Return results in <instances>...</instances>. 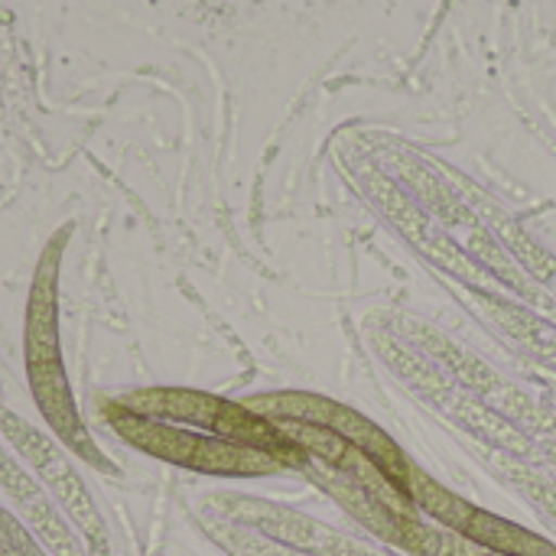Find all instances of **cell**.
Segmentation results:
<instances>
[{
	"label": "cell",
	"mask_w": 556,
	"mask_h": 556,
	"mask_svg": "<svg viewBox=\"0 0 556 556\" xmlns=\"http://www.w3.org/2000/svg\"><path fill=\"white\" fill-rule=\"evenodd\" d=\"M108 424L134 450H140V453H147L153 459L192 469V472L251 479V476H274V472L287 469L280 459H274V456H267L261 450H251V446L228 443V440L215 437L212 430L137 417V414L121 410L114 404H108Z\"/></svg>",
	"instance_id": "obj_2"
},
{
	"label": "cell",
	"mask_w": 556,
	"mask_h": 556,
	"mask_svg": "<svg viewBox=\"0 0 556 556\" xmlns=\"http://www.w3.org/2000/svg\"><path fill=\"white\" fill-rule=\"evenodd\" d=\"M0 489L13 498V505L23 511L29 528L42 538V544L55 556H88L85 541L75 538L68 521L62 518L65 511L55 505V498L39 485L36 476H29L10 453L0 446Z\"/></svg>",
	"instance_id": "obj_4"
},
{
	"label": "cell",
	"mask_w": 556,
	"mask_h": 556,
	"mask_svg": "<svg viewBox=\"0 0 556 556\" xmlns=\"http://www.w3.org/2000/svg\"><path fill=\"white\" fill-rule=\"evenodd\" d=\"M479 556H505V554H489V551H482V554Z\"/></svg>",
	"instance_id": "obj_9"
},
{
	"label": "cell",
	"mask_w": 556,
	"mask_h": 556,
	"mask_svg": "<svg viewBox=\"0 0 556 556\" xmlns=\"http://www.w3.org/2000/svg\"><path fill=\"white\" fill-rule=\"evenodd\" d=\"M72 225L55 231V238L42 248L29 296H26V313H23V365H26V381L29 394L36 401V410L49 424L52 437L72 450L81 463H88L98 472H117L101 446L91 440L81 410L75 404L68 371L62 362V342H59V270H62V254L68 244Z\"/></svg>",
	"instance_id": "obj_1"
},
{
	"label": "cell",
	"mask_w": 556,
	"mask_h": 556,
	"mask_svg": "<svg viewBox=\"0 0 556 556\" xmlns=\"http://www.w3.org/2000/svg\"><path fill=\"white\" fill-rule=\"evenodd\" d=\"M407 495H410V502H414V508H417V511H424L427 518L440 521L443 528H450V531H456V534H463V531H466V525L472 521V515L479 511L472 502H466V498L453 495L446 485H440L437 479H430V476H427V472H420L417 466H410Z\"/></svg>",
	"instance_id": "obj_6"
},
{
	"label": "cell",
	"mask_w": 556,
	"mask_h": 556,
	"mask_svg": "<svg viewBox=\"0 0 556 556\" xmlns=\"http://www.w3.org/2000/svg\"><path fill=\"white\" fill-rule=\"evenodd\" d=\"M290 443H296L313 463H323V466H332L339 469V463L345 459L349 453V443L332 433L329 427H316V424H300V420H270Z\"/></svg>",
	"instance_id": "obj_7"
},
{
	"label": "cell",
	"mask_w": 556,
	"mask_h": 556,
	"mask_svg": "<svg viewBox=\"0 0 556 556\" xmlns=\"http://www.w3.org/2000/svg\"><path fill=\"white\" fill-rule=\"evenodd\" d=\"M472 544H479L489 554H505V556H556V547L551 541L531 534L528 528L505 521L492 511H476L472 521L463 531Z\"/></svg>",
	"instance_id": "obj_5"
},
{
	"label": "cell",
	"mask_w": 556,
	"mask_h": 556,
	"mask_svg": "<svg viewBox=\"0 0 556 556\" xmlns=\"http://www.w3.org/2000/svg\"><path fill=\"white\" fill-rule=\"evenodd\" d=\"M85 547H88V556H111L108 538H94V541H85Z\"/></svg>",
	"instance_id": "obj_8"
},
{
	"label": "cell",
	"mask_w": 556,
	"mask_h": 556,
	"mask_svg": "<svg viewBox=\"0 0 556 556\" xmlns=\"http://www.w3.org/2000/svg\"><path fill=\"white\" fill-rule=\"evenodd\" d=\"M0 437L23 459V466L33 469V476L39 479V485L55 498V505L65 511V518L78 528L81 541L108 538L104 518H101V511H98L88 485L75 472V466L65 456V450H62L59 440L39 433L29 420H23L20 414H13L3 401H0Z\"/></svg>",
	"instance_id": "obj_3"
}]
</instances>
